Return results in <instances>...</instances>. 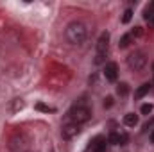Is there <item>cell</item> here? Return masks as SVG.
<instances>
[{"label":"cell","mask_w":154,"mask_h":152,"mask_svg":"<svg viewBox=\"0 0 154 152\" xmlns=\"http://www.w3.org/2000/svg\"><path fill=\"white\" fill-rule=\"evenodd\" d=\"M90 118H91V108L88 106L86 99H79L70 108V111L66 113V122H72V123H77V125L86 123Z\"/></svg>","instance_id":"6da1fadb"},{"label":"cell","mask_w":154,"mask_h":152,"mask_svg":"<svg viewBox=\"0 0 154 152\" xmlns=\"http://www.w3.org/2000/svg\"><path fill=\"white\" fill-rule=\"evenodd\" d=\"M86 34H88V29L82 22H72L68 23L66 31H65V36H66V41L70 45H82L84 39H86Z\"/></svg>","instance_id":"7a4b0ae2"},{"label":"cell","mask_w":154,"mask_h":152,"mask_svg":"<svg viewBox=\"0 0 154 152\" xmlns=\"http://www.w3.org/2000/svg\"><path fill=\"white\" fill-rule=\"evenodd\" d=\"M29 145H31V136L23 131H18L14 132L11 138H9V150L11 152H27L29 150Z\"/></svg>","instance_id":"3957f363"},{"label":"cell","mask_w":154,"mask_h":152,"mask_svg":"<svg viewBox=\"0 0 154 152\" xmlns=\"http://www.w3.org/2000/svg\"><path fill=\"white\" fill-rule=\"evenodd\" d=\"M109 50V32H102L97 39V56H95V65H102L108 57Z\"/></svg>","instance_id":"277c9868"},{"label":"cell","mask_w":154,"mask_h":152,"mask_svg":"<svg viewBox=\"0 0 154 152\" xmlns=\"http://www.w3.org/2000/svg\"><path fill=\"white\" fill-rule=\"evenodd\" d=\"M145 65H147V56H145V52H142V50H134L133 54L127 56V66H129L133 72H140V70H143Z\"/></svg>","instance_id":"5b68a950"},{"label":"cell","mask_w":154,"mask_h":152,"mask_svg":"<svg viewBox=\"0 0 154 152\" xmlns=\"http://www.w3.org/2000/svg\"><path fill=\"white\" fill-rule=\"evenodd\" d=\"M79 132H81V125L72 123V122H65V125H63V129H61V134H63V138H66V140H72V138L77 136Z\"/></svg>","instance_id":"8992f818"},{"label":"cell","mask_w":154,"mask_h":152,"mask_svg":"<svg viewBox=\"0 0 154 152\" xmlns=\"http://www.w3.org/2000/svg\"><path fill=\"white\" fill-rule=\"evenodd\" d=\"M104 77L109 81V82H115L116 77H118V66H116V63H106L104 65Z\"/></svg>","instance_id":"52a82bcc"},{"label":"cell","mask_w":154,"mask_h":152,"mask_svg":"<svg viewBox=\"0 0 154 152\" xmlns=\"http://www.w3.org/2000/svg\"><path fill=\"white\" fill-rule=\"evenodd\" d=\"M108 141H109V143H113V145H124V143L127 141V134L111 132V134H109V138H108Z\"/></svg>","instance_id":"ba28073f"},{"label":"cell","mask_w":154,"mask_h":152,"mask_svg":"<svg viewBox=\"0 0 154 152\" xmlns=\"http://www.w3.org/2000/svg\"><path fill=\"white\" fill-rule=\"evenodd\" d=\"M104 149H106V140L102 136H97L91 141V152H104Z\"/></svg>","instance_id":"9c48e42d"},{"label":"cell","mask_w":154,"mask_h":152,"mask_svg":"<svg viewBox=\"0 0 154 152\" xmlns=\"http://www.w3.org/2000/svg\"><path fill=\"white\" fill-rule=\"evenodd\" d=\"M25 108V102L22 100V99H13L11 102H9V111L11 113H18V111H22Z\"/></svg>","instance_id":"30bf717a"},{"label":"cell","mask_w":154,"mask_h":152,"mask_svg":"<svg viewBox=\"0 0 154 152\" xmlns=\"http://www.w3.org/2000/svg\"><path fill=\"white\" fill-rule=\"evenodd\" d=\"M152 90V84H149V82H145V84H142L136 91H134V99H143L149 91Z\"/></svg>","instance_id":"8fae6325"},{"label":"cell","mask_w":154,"mask_h":152,"mask_svg":"<svg viewBox=\"0 0 154 152\" xmlns=\"http://www.w3.org/2000/svg\"><path fill=\"white\" fill-rule=\"evenodd\" d=\"M124 123H125L127 127H134V125H138V114L127 113L125 116H124Z\"/></svg>","instance_id":"7c38bea8"},{"label":"cell","mask_w":154,"mask_h":152,"mask_svg":"<svg viewBox=\"0 0 154 152\" xmlns=\"http://www.w3.org/2000/svg\"><path fill=\"white\" fill-rule=\"evenodd\" d=\"M116 93H118L120 97H125V95L129 93V84H127V82H120V84L116 86Z\"/></svg>","instance_id":"4fadbf2b"},{"label":"cell","mask_w":154,"mask_h":152,"mask_svg":"<svg viewBox=\"0 0 154 152\" xmlns=\"http://www.w3.org/2000/svg\"><path fill=\"white\" fill-rule=\"evenodd\" d=\"M131 43H133V38H131V34H124V36L120 38V43H118V47H120V48H127Z\"/></svg>","instance_id":"5bb4252c"},{"label":"cell","mask_w":154,"mask_h":152,"mask_svg":"<svg viewBox=\"0 0 154 152\" xmlns=\"http://www.w3.org/2000/svg\"><path fill=\"white\" fill-rule=\"evenodd\" d=\"M34 108H36L38 111H43V113H54V111H56L52 106H47V104H43V102H38Z\"/></svg>","instance_id":"9a60e30c"},{"label":"cell","mask_w":154,"mask_h":152,"mask_svg":"<svg viewBox=\"0 0 154 152\" xmlns=\"http://www.w3.org/2000/svg\"><path fill=\"white\" fill-rule=\"evenodd\" d=\"M131 18H133V9H125L122 14V23H129Z\"/></svg>","instance_id":"2e32d148"},{"label":"cell","mask_w":154,"mask_h":152,"mask_svg":"<svg viewBox=\"0 0 154 152\" xmlns=\"http://www.w3.org/2000/svg\"><path fill=\"white\" fill-rule=\"evenodd\" d=\"M152 104H143V106H142V109H140V111H142V114H147V116H149V114L152 113Z\"/></svg>","instance_id":"e0dca14e"},{"label":"cell","mask_w":154,"mask_h":152,"mask_svg":"<svg viewBox=\"0 0 154 152\" xmlns=\"http://www.w3.org/2000/svg\"><path fill=\"white\" fill-rule=\"evenodd\" d=\"M143 34V29L142 27H134L133 31H131V38H140Z\"/></svg>","instance_id":"ac0fdd59"},{"label":"cell","mask_w":154,"mask_h":152,"mask_svg":"<svg viewBox=\"0 0 154 152\" xmlns=\"http://www.w3.org/2000/svg\"><path fill=\"white\" fill-rule=\"evenodd\" d=\"M113 106V97H106L104 99V108H111Z\"/></svg>","instance_id":"d6986e66"},{"label":"cell","mask_w":154,"mask_h":152,"mask_svg":"<svg viewBox=\"0 0 154 152\" xmlns=\"http://www.w3.org/2000/svg\"><path fill=\"white\" fill-rule=\"evenodd\" d=\"M145 11H147V13H151V14H154V2H151V4H149V7H147Z\"/></svg>","instance_id":"ffe728a7"},{"label":"cell","mask_w":154,"mask_h":152,"mask_svg":"<svg viewBox=\"0 0 154 152\" xmlns=\"http://www.w3.org/2000/svg\"><path fill=\"white\" fill-rule=\"evenodd\" d=\"M151 141L154 143V131H152V134H151Z\"/></svg>","instance_id":"44dd1931"},{"label":"cell","mask_w":154,"mask_h":152,"mask_svg":"<svg viewBox=\"0 0 154 152\" xmlns=\"http://www.w3.org/2000/svg\"><path fill=\"white\" fill-rule=\"evenodd\" d=\"M151 23H152V25H154V18H152V20H151Z\"/></svg>","instance_id":"7402d4cb"},{"label":"cell","mask_w":154,"mask_h":152,"mask_svg":"<svg viewBox=\"0 0 154 152\" xmlns=\"http://www.w3.org/2000/svg\"><path fill=\"white\" fill-rule=\"evenodd\" d=\"M27 152H29V150H27Z\"/></svg>","instance_id":"603a6c76"}]
</instances>
